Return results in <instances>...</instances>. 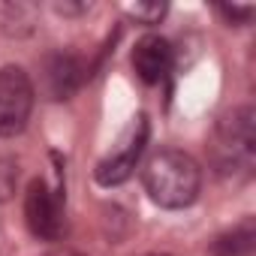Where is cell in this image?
<instances>
[{"label": "cell", "instance_id": "8", "mask_svg": "<svg viewBox=\"0 0 256 256\" xmlns=\"http://www.w3.org/2000/svg\"><path fill=\"white\" fill-rule=\"evenodd\" d=\"M208 250H211V256H253V250H256V220L244 217L232 229L220 232L211 241Z\"/></svg>", "mask_w": 256, "mask_h": 256}, {"label": "cell", "instance_id": "5", "mask_svg": "<svg viewBox=\"0 0 256 256\" xmlns=\"http://www.w3.org/2000/svg\"><path fill=\"white\" fill-rule=\"evenodd\" d=\"M145 145H148V118H145V114H136L133 124L126 126V133L120 136L118 148H114L108 157H102V160L96 163V172H94L96 181H100L102 187H118V184H124L126 178L136 172V163H139Z\"/></svg>", "mask_w": 256, "mask_h": 256}, {"label": "cell", "instance_id": "13", "mask_svg": "<svg viewBox=\"0 0 256 256\" xmlns=\"http://www.w3.org/2000/svg\"><path fill=\"white\" fill-rule=\"evenodd\" d=\"M48 256H84V253H76V250H54V253H48Z\"/></svg>", "mask_w": 256, "mask_h": 256}, {"label": "cell", "instance_id": "4", "mask_svg": "<svg viewBox=\"0 0 256 256\" xmlns=\"http://www.w3.org/2000/svg\"><path fill=\"white\" fill-rule=\"evenodd\" d=\"M24 220L30 235L40 241H60L66 232L60 193L52 190L42 178H34L24 190Z\"/></svg>", "mask_w": 256, "mask_h": 256}, {"label": "cell", "instance_id": "6", "mask_svg": "<svg viewBox=\"0 0 256 256\" xmlns=\"http://www.w3.org/2000/svg\"><path fill=\"white\" fill-rule=\"evenodd\" d=\"M88 78V66L72 52H52L40 60V90L46 100H70Z\"/></svg>", "mask_w": 256, "mask_h": 256}, {"label": "cell", "instance_id": "3", "mask_svg": "<svg viewBox=\"0 0 256 256\" xmlns=\"http://www.w3.org/2000/svg\"><path fill=\"white\" fill-rule=\"evenodd\" d=\"M34 100H36L34 82L22 66L10 64L0 70V139H12L24 133L34 112Z\"/></svg>", "mask_w": 256, "mask_h": 256}, {"label": "cell", "instance_id": "11", "mask_svg": "<svg viewBox=\"0 0 256 256\" xmlns=\"http://www.w3.org/2000/svg\"><path fill=\"white\" fill-rule=\"evenodd\" d=\"M166 4H136V6H126V12H130L136 22L142 24H157L163 16H166Z\"/></svg>", "mask_w": 256, "mask_h": 256}, {"label": "cell", "instance_id": "10", "mask_svg": "<svg viewBox=\"0 0 256 256\" xmlns=\"http://www.w3.org/2000/svg\"><path fill=\"white\" fill-rule=\"evenodd\" d=\"M214 10H217V16H220L226 24H235V28L247 24V22L256 16V6H253V4H217Z\"/></svg>", "mask_w": 256, "mask_h": 256}, {"label": "cell", "instance_id": "1", "mask_svg": "<svg viewBox=\"0 0 256 256\" xmlns=\"http://www.w3.org/2000/svg\"><path fill=\"white\" fill-rule=\"evenodd\" d=\"M208 160L226 181H247L256 166V112L253 106H235L214 124L208 142Z\"/></svg>", "mask_w": 256, "mask_h": 256}, {"label": "cell", "instance_id": "7", "mask_svg": "<svg viewBox=\"0 0 256 256\" xmlns=\"http://www.w3.org/2000/svg\"><path fill=\"white\" fill-rule=\"evenodd\" d=\"M133 70L145 84H160L172 70V46L157 34L142 36L133 48Z\"/></svg>", "mask_w": 256, "mask_h": 256}, {"label": "cell", "instance_id": "2", "mask_svg": "<svg viewBox=\"0 0 256 256\" xmlns=\"http://www.w3.org/2000/svg\"><path fill=\"white\" fill-rule=\"evenodd\" d=\"M142 184L145 193L160 205V208H187L199 199L202 187V169L199 163L178 148H163L148 157L142 169Z\"/></svg>", "mask_w": 256, "mask_h": 256}, {"label": "cell", "instance_id": "14", "mask_svg": "<svg viewBox=\"0 0 256 256\" xmlns=\"http://www.w3.org/2000/svg\"><path fill=\"white\" fill-rule=\"evenodd\" d=\"M145 256H169V253H145Z\"/></svg>", "mask_w": 256, "mask_h": 256}, {"label": "cell", "instance_id": "9", "mask_svg": "<svg viewBox=\"0 0 256 256\" xmlns=\"http://www.w3.org/2000/svg\"><path fill=\"white\" fill-rule=\"evenodd\" d=\"M36 22H40V6L34 4H4V10H0V30H4L6 36H30L36 30Z\"/></svg>", "mask_w": 256, "mask_h": 256}, {"label": "cell", "instance_id": "12", "mask_svg": "<svg viewBox=\"0 0 256 256\" xmlns=\"http://www.w3.org/2000/svg\"><path fill=\"white\" fill-rule=\"evenodd\" d=\"M88 10H90L88 4H54V12H60V16H78Z\"/></svg>", "mask_w": 256, "mask_h": 256}]
</instances>
